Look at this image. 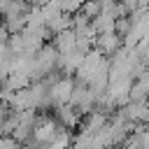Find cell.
<instances>
[{"mask_svg": "<svg viewBox=\"0 0 149 149\" xmlns=\"http://www.w3.org/2000/svg\"><path fill=\"white\" fill-rule=\"evenodd\" d=\"M123 44L126 42H123V37L116 30H105V33H98V37H95V49L102 51L107 58H112Z\"/></svg>", "mask_w": 149, "mask_h": 149, "instance_id": "obj_1", "label": "cell"}, {"mask_svg": "<svg viewBox=\"0 0 149 149\" xmlns=\"http://www.w3.org/2000/svg\"><path fill=\"white\" fill-rule=\"evenodd\" d=\"M147 5H149V0H142V7H147Z\"/></svg>", "mask_w": 149, "mask_h": 149, "instance_id": "obj_4", "label": "cell"}, {"mask_svg": "<svg viewBox=\"0 0 149 149\" xmlns=\"http://www.w3.org/2000/svg\"><path fill=\"white\" fill-rule=\"evenodd\" d=\"M79 12H84V14L88 16V19H95V16H98V14L102 12V5H100L98 0H84V2H81V9H79Z\"/></svg>", "mask_w": 149, "mask_h": 149, "instance_id": "obj_3", "label": "cell"}, {"mask_svg": "<svg viewBox=\"0 0 149 149\" xmlns=\"http://www.w3.org/2000/svg\"><path fill=\"white\" fill-rule=\"evenodd\" d=\"M51 42H54V47H56L61 54H70V51L77 49V33H74L72 28L61 30V33H56V35L51 37Z\"/></svg>", "mask_w": 149, "mask_h": 149, "instance_id": "obj_2", "label": "cell"}]
</instances>
